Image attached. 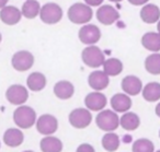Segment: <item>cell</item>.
<instances>
[{
	"label": "cell",
	"mask_w": 160,
	"mask_h": 152,
	"mask_svg": "<svg viewBox=\"0 0 160 152\" xmlns=\"http://www.w3.org/2000/svg\"><path fill=\"white\" fill-rule=\"evenodd\" d=\"M96 124L99 129L105 132L114 131L120 126V117L113 110H103L98 113L96 117Z\"/></svg>",
	"instance_id": "4"
},
{
	"label": "cell",
	"mask_w": 160,
	"mask_h": 152,
	"mask_svg": "<svg viewBox=\"0 0 160 152\" xmlns=\"http://www.w3.org/2000/svg\"><path fill=\"white\" fill-rule=\"evenodd\" d=\"M8 2H9V0H0V10L8 6Z\"/></svg>",
	"instance_id": "33"
},
{
	"label": "cell",
	"mask_w": 160,
	"mask_h": 152,
	"mask_svg": "<svg viewBox=\"0 0 160 152\" xmlns=\"http://www.w3.org/2000/svg\"><path fill=\"white\" fill-rule=\"evenodd\" d=\"M110 104H111V107L114 112L124 114V113L128 112L131 110L133 102H132V99L129 95L123 92L114 94L110 100Z\"/></svg>",
	"instance_id": "16"
},
{
	"label": "cell",
	"mask_w": 160,
	"mask_h": 152,
	"mask_svg": "<svg viewBox=\"0 0 160 152\" xmlns=\"http://www.w3.org/2000/svg\"><path fill=\"white\" fill-rule=\"evenodd\" d=\"M36 130L43 136H52L58 129V120L52 114H43L38 117L35 124Z\"/></svg>",
	"instance_id": "10"
},
{
	"label": "cell",
	"mask_w": 160,
	"mask_h": 152,
	"mask_svg": "<svg viewBox=\"0 0 160 152\" xmlns=\"http://www.w3.org/2000/svg\"><path fill=\"white\" fill-rule=\"evenodd\" d=\"M47 79L44 73L34 71L27 78V88L32 92H41L46 88Z\"/></svg>",
	"instance_id": "20"
},
{
	"label": "cell",
	"mask_w": 160,
	"mask_h": 152,
	"mask_svg": "<svg viewBox=\"0 0 160 152\" xmlns=\"http://www.w3.org/2000/svg\"><path fill=\"white\" fill-rule=\"evenodd\" d=\"M110 2H113V3H118V2H122L123 0H109Z\"/></svg>",
	"instance_id": "35"
},
{
	"label": "cell",
	"mask_w": 160,
	"mask_h": 152,
	"mask_svg": "<svg viewBox=\"0 0 160 152\" xmlns=\"http://www.w3.org/2000/svg\"><path fill=\"white\" fill-rule=\"evenodd\" d=\"M86 108L91 112H101L105 108L108 104V99L104 93L100 91H92L88 93L83 100Z\"/></svg>",
	"instance_id": "12"
},
{
	"label": "cell",
	"mask_w": 160,
	"mask_h": 152,
	"mask_svg": "<svg viewBox=\"0 0 160 152\" xmlns=\"http://www.w3.org/2000/svg\"><path fill=\"white\" fill-rule=\"evenodd\" d=\"M120 12L111 5H102L97 9L96 18L103 25H113L120 20Z\"/></svg>",
	"instance_id": "11"
},
{
	"label": "cell",
	"mask_w": 160,
	"mask_h": 152,
	"mask_svg": "<svg viewBox=\"0 0 160 152\" xmlns=\"http://www.w3.org/2000/svg\"><path fill=\"white\" fill-rule=\"evenodd\" d=\"M145 69L148 73L153 76L160 75V54L152 53L145 59Z\"/></svg>",
	"instance_id": "28"
},
{
	"label": "cell",
	"mask_w": 160,
	"mask_h": 152,
	"mask_svg": "<svg viewBox=\"0 0 160 152\" xmlns=\"http://www.w3.org/2000/svg\"><path fill=\"white\" fill-rule=\"evenodd\" d=\"M88 84L93 91L102 92L109 86L110 77L103 70H93L88 77Z\"/></svg>",
	"instance_id": "14"
},
{
	"label": "cell",
	"mask_w": 160,
	"mask_h": 152,
	"mask_svg": "<svg viewBox=\"0 0 160 152\" xmlns=\"http://www.w3.org/2000/svg\"><path fill=\"white\" fill-rule=\"evenodd\" d=\"M41 8H42V5L38 0H25L21 7V12H22L23 18L28 20H33L40 17Z\"/></svg>",
	"instance_id": "23"
},
{
	"label": "cell",
	"mask_w": 160,
	"mask_h": 152,
	"mask_svg": "<svg viewBox=\"0 0 160 152\" xmlns=\"http://www.w3.org/2000/svg\"><path fill=\"white\" fill-rule=\"evenodd\" d=\"M142 95L147 102H157L160 100V83L149 82L142 88Z\"/></svg>",
	"instance_id": "26"
},
{
	"label": "cell",
	"mask_w": 160,
	"mask_h": 152,
	"mask_svg": "<svg viewBox=\"0 0 160 152\" xmlns=\"http://www.w3.org/2000/svg\"><path fill=\"white\" fill-rule=\"evenodd\" d=\"M127 1L135 7H142V6L147 5L149 2V0H127Z\"/></svg>",
	"instance_id": "32"
},
{
	"label": "cell",
	"mask_w": 160,
	"mask_h": 152,
	"mask_svg": "<svg viewBox=\"0 0 160 152\" xmlns=\"http://www.w3.org/2000/svg\"><path fill=\"white\" fill-rule=\"evenodd\" d=\"M76 152H96V149L90 143H81L77 147Z\"/></svg>",
	"instance_id": "30"
},
{
	"label": "cell",
	"mask_w": 160,
	"mask_h": 152,
	"mask_svg": "<svg viewBox=\"0 0 160 152\" xmlns=\"http://www.w3.org/2000/svg\"><path fill=\"white\" fill-rule=\"evenodd\" d=\"M132 151L133 152H155V145H153L152 141H150L149 139L140 138L133 142Z\"/></svg>",
	"instance_id": "29"
},
{
	"label": "cell",
	"mask_w": 160,
	"mask_h": 152,
	"mask_svg": "<svg viewBox=\"0 0 160 152\" xmlns=\"http://www.w3.org/2000/svg\"><path fill=\"white\" fill-rule=\"evenodd\" d=\"M101 36H102V33H101V30L99 29V27L91 24V23L81 25L79 31H78V38L86 46L97 45L99 41L101 40Z\"/></svg>",
	"instance_id": "9"
},
{
	"label": "cell",
	"mask_w": 160,
	"mask_h": 152,
	"mask_svg": "<svg viewBox=\"0 0 160 152\" xmlns=\"http://www.w3.org/2000/svg\"><path fill=\"white\" fill-rule=\"evenodd\" d=\"M68 121L76 129H85L92 123L91 110L86 107L73 108L68 115Z\"/></svg>",
	"instance_id": "6"
},
{
	"label": "cell",
	"mask_w": 160,
	"mask_h": 152,
	"mask_svg": "<svg viewBox=\"0 0 160 152\" xmlns=\"http://www.w3.org/2000/svg\"><path fill=\"white\" fill-rule=\"evenodd\" d=\"M121 88H122L123 92L126 93L129 96H135L142 93V82L138 77L134 75H129L123 78L122 82H121Z\"/></svg>",
	"instance_id": "15"
},
{
	"label": "cell",
	"mask_w": 160,
	"mask_h": 152,
	"mask_svg": "<svg viewBox=\"0 0 160 152\" xmlns=\"http://www.w3.org/2000/svg\"><path fill=\"white\" fill-rule=\"evenodd\" d=\"M23 16L21 9L14 7V6H6L5 8L0 10V21L9 27H13L17 25L18 23H20V21L22 20Z\"/></svg>",
	"instance_id": "13"
},
{
	"label": "cell",
	"mask_w": 160,
	"mask_h": 152,
	"mask_svg": "<svg viewBox=\"0 0 160 152\" xmlns=\"http://www.w3.org/2000/svg\"><path fill=\"white\" fill-rule=\"evenodd\" d=\"M35 58L34 55L29 51H18L12 55L11 57V66L16 71L19 72H25L33 67Z\"/></svg>",
	"instance_id": "8"
},
{
	"label": "cell",
	"mask_w": 160,
	"mask_h": 152,
	"mask_svg": "<svg viewBox=\"0 0 160 152\" xmlns=\"http://www.w3.org/2000/svg\"><path fill=\"white\" fill-rule=\"evenodd\" d=\"M23 152H34V151H32V150H25V151H23Z\"/></svg>",
	"instance_id": "38"
},
{
	"label": "cell",
	"mask_w": 160,
	"mask_h": 152,
	"mask_svg": "<svg viewBox=\"0 0 160 152\" xmlns=\"http://www.w3.org/2000/svg\"><path fill=\"white\" fill-rule=\"evenodd\" d=\"M67 18L73 24H88L93 18V9L85 2H75L68 8Z\"/></svg>",
	"instance_id": "1"
},
{
	"label": "cell",
	"mask_w": 160,
	"mask_h": 152,
	"mask_svg": "<svg viewBox=\"0 0 160 152\" xmlns=\"http://www.w3.org/2000/svg\"><path fill=\"white\" fill-rule=\"evenodd\" d=\"M83 2L91 8H99L103 5L104 0H83Z\"/></svg>",
	"instance_id": "31"
},
{
	"label": "cell",
	"mask_w": 160,
	"mask_h": 152,
	"mask_svg": "<svg viewBox=\"0 0 160 152\" xmlns=\"http://www.w3.org/2000/svg\"><path fill=\"white\" fill-rule=\"evenodd\" d=\"M40 149L42 152H62L64 149L62 141L55 136H44L40 141Z\"/></svg>",
	"instance_id": "21"
},
{
	"label": "cell",
	"mask_w": 160,
	"mask_h": 152,
	"mask_svg": "<svg viewBox=\"0 0 160 152\" xmlns=\"http://www.w3.org/2000/svg\"><path fill=\"white\" fill-rule=\"evenodd\" d=\"M140 42L142 47L151 53L160 51V34L158 32H147L142 36Z\"/></svg>",
	"instance_id": "22"
},
{
	"label": "cell",
	"mask_w": 160,
	"mask_h": 152,
	"mask_svg": "<svg viewBox=\"0 0 160 152\" xmlns=\"http://www.w3.org/2000/svg\"><path fill=\"white\" fill-rule=\"evenodd\" d=\"M159 138H160V130H159Z\"/></svg>",
	"instance_id": "40"
},
{
	"label": "cell",
	"mask_w": 160,
	"mask_h": 152,
	"mask_svg": "<svg viewBox=\"0 0 160 152\" xmlns=\"http://www.w3.org/2000/svg\"><path fill=\"white\" fill-rule=\"evenodd\" d=\"M6 100L9 102L11 105L21 106L24 105L29 100V89L22 84H11L9 88L6 90L5 93Z\"/></svg>",
	"instance_id": "7"
},
{
	"label": "cell",
	"mask_w": 160,
	"mask_h": 152,
	"mask_svg": "<svg viewBox=\"0 0 160 152\" xmlns=\"http://www.w3.org/2000/svg\"><path fill=\"white\" fill-rule=\"evenodd\" d=\"M157 32L160 34V20L158 21V23H157Z\"/></svg>",
	"instance_id": "36"
},
{
	"label": "cell",
	"mask_w": 160,
	"mask_h": 152,
	"mask_svg": "<svg viewBox=\"0 0 160 152\" xmlns=\"http://www.w3.org/2000/svg\"><path fill=\"white\" fill-rule=\"evenodd\" d=\"M105 55L100 47L97 45L86 46L81 51V60L87 67L92 69H98L103 66L105 61Z\"/></svg>",
	"instance_id": "3"
},
{
	"label": "cell",
	"mask_w": 160,
	"mask_h": 152,
	"mask_svg": "<svg viewBox=\"0 0 160 152\" xmlns=\"http://www.w3.org/2000/svg\"><path fill=\"white\" fill-rule=\"evenodd\" d=\"M64 11L62 8L56 2H46L42 6L40 12V20L44 24L54 25L62 21Z\"/></svg>",
	"instance_id": "5"
},
{
	"label": "cell",
	"mask_w": 160,
	"mask_h": 152,
	"mask_svg": "<svg viewBox=\"0 0 160 152\" xmlns=\"http://www.w3.org/2000/svg\"><path fill=\"white\" fill-rule=\"evenodd\" d=\"M155 152H160V150H158V151H155Z\"/></svg>",
	"instance_id": "39"
},
{
	"label": "cell",
	"mask_w": 160,
	"mask_h": 152,
	"mask_svg": "<svg viewBox=\"0 0 160 152\" xmlns=\"http://www.w3.org/2000/svg\"><path fill=\"white\" fill-rule=\"evenodd\" d=\"M54 95L58 100L66 101L73 96L75 94V86L68 80H59L54 84L53 88Z\"/></svg>",
	"instance_id": "17"
},
{
	"label": "cell",
	"mask_w": 160,
	"mask_h": 152,
	"mask_svg": "<svg viewBox=\"0 0 160 152\" xmlns=\"http://www.w3.org/2000/svg\"><path fill=\"white\" fill-rule=\"evenodd\" d=\"M155 113H156V115H157L158 117L160 118V102L159 103L156 105V108H155Z\"/></svg>",
	"instance_id": "34"
},
{
	"label": "cell",
	"mask_w": 160,
	"mask_h": 152,
	"mask_svg": "<svg viewBox=\"0 0 160 152\" xmlns=\"http://www.w3.org/2000/svg\"><path fill=\"white\" fill-rule=\"evenodd\" d=\"M140 125V118L136 113L126 112L120 117V126L127 131H134Z\"/></svg>",
	"instance_id": "24"
},
{
	"label": "cell",
	"mask_w": 160,
	"mask_h": 152,
	"mask_svg": "<svg viewBox=\"0 0 160 152\" xmlns=\"http://www.w3.org/2000/svg\"><path fill=\"white\" fill-rule=\"evenodd\" d=\"M0 148H1V142H0Z\"/></svg>",
	"instance_id": "41"
},
{
	"label": "cell",
	"mask_w": 160,
	"mask_h": 152,
	"mask_svg": "<svg viewBox=\"0 0 160 152\" xmlns=\"http://www.w3.org/2000/svg\"><path fill=\"white\" fill-rule=\"evenodd\" d=\"M101 145L102 148L108 152H114L120 148L121 139L115 132H107L101 139Z\"/></svg>",
	"instance_id": "27"
},
{
	"label": "cell",
	"mask_w": 160,
	"mask_h": 152,
	"mask_svg": "<svg viewBox=\"0 0 160 152\" xmlns=\"http://www.w3.org/2000/svg\"><path fill=\"white\" fill-rule=\"evenodd\" d=\"M24 1H25V0H24Z\"/></svg>",
	"instance_id": "42"
},
{
	"label": "cell",
	"mask_w": 160,
	"mask_h": 152,
	"mask_svg": "<svg viewBox=\"0 0 160 152\" xmlns=\"http://www.w3.org/2000/svg\"><path fill=\"white\" fill-rule=\"evenodd\" d=\"M2 42V34H1V32H0V43Z\"/></svg>",
	"instance_id": "37"
},
{
	"label": "cell",
	"mask_w": 160,
	"mask_h": 152,
	"mask_svg": "<svg viewBox=\"0 0 160 152\" xmlns=\"http://www.w3.org/2000/svg\"><path fill=\"white\" fill-rule=\"evenodd\" d=\"M13 123L20 129H30L35 126L38 120V115L34 108L29 105H21L14 110L13 112Z\"/></svg>",
	"instance_id": "2"
},
{
	"label": "cell",
	"mask_w": 160,
	"mask_h": 152,
	"mask_svg": "<svg viewBox=\"0 0 160 152\" xmlns=\"http://www.w3.org/2000/svg\"><path fill=\"white\" fill-rule=\"evenodd\" d=\"M3 143L7 147L10 148H17L20 147L24 141V135H23L22 130L20 128H8L5 132H3L2 137Z\"/></svg>",
	"instance_id": "19"
},
{
	"label": "cell",
	"mask_w": 160,
	"mask_h": 152,
	"mask_svg": "<svg viewBox=\"0 0 160 152\" xmlns=\"http://www.w3.org/2000/svg\"><path fill=\"white\" fill-rule=\"evenodd\" d=\"M102 68H103L102 70L109 77H116V76L122 73L123 69H124V65H123V62L118 58L111 57L105 59Z\"/></svg>",
	"instance_id": "25"
},
{
	"label": "cell",
	"mask_w": 160,
	"mask_h": 152,
	"mask_svg": "<svg viewBox=\"0 0 160 152\" xmlns=\"http://www.w3.org/2000/svg\"><path fill=\"white\" fill-rule=\"evenodd\" d=\"M140 20L146 24L158 23L160 20V8L155 3H147L142 6L139 11Z\"/></svg>",
	"instance_id": "18"
}]
</instances>
